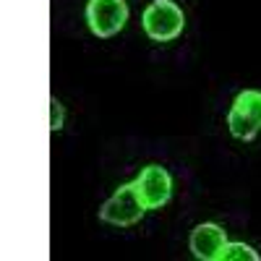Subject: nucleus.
I'll return each mask as SVG.
<instances>
[{
	"instance_id": "nucleus-1",
	"label": "nucleus",
	"mask_w": 261,
	"mask_h": 261,
	"mask_svg": "<svg viewBox=\"0 0 261 261\" xmlns=\"http://www.w3.org/2000/svg\"><path fill=\"white\" fill-rule=\"evenodd\" d=\"M141 27L149 39L154 42H172L183 34L186 16L172 0H151L141 13Z\"/></svg>"
},
{
	"instance_id": "nucleus-2",
	"label": "nucleus",
	"mask_w": 261,
	"mask_h": 261,
	"mask_svg": "<svg viewBox=\"0 0 261 261\" xmlns=\"http://www.w3.org/2000/svg\"><path fill=\"white\" fill-rule=\"evenodd\" d=\"M227 128L241 141H251L258 134L261 130V92L246 89L235 97L227 113Z\"/></svg>"
},
{
	"instance_id": "nucleus-3",
	"label": "nucleus",
	"mask_w": 261,
	"mask_h": 261,
	"mask_svg": "<svg viewBox=\"0 0 261 261\" xmlns=\"http://www.w3.org/2000/svg\"><path fill=\"white\" fill-rule=\"evenodd\" d=\"M144 212L146 206L136 191V183H125L105 201V206L99 209V220L115 227H128V225H136Z\"/></svg>"
},
{
	"instance_id": "nucleus-4",
	"label": "nucleus",
	"mask_w": 261,
	"mask_h": 261,
	"mask_svg": "<svg viewBox=\"0 0 261 261\" xmlns=\"http://www.w3.org/2000/svg\"><path fill=\"white\" fill-rule=\"evenodd\" d=\"M128 21L125 0H89L86 3V24L99 39L115 37Z\"/></svg>"
},
{
	"instance_id": "nucleus-5",
	"label": "nucleus",
	"mask_w": 261,
	"mask_h": 261,
	"mask_svg": "<svg viewBox=\"0 0 261 261\" xmlns=\"http://www.w3.org/2000/svg\"><path fill=\"white\" fill-rule=\"evenodd\" d=\"M134 183L146 209H162L172 196V178L162 165H146Z\"/></svg>"
},
{
	"instance_id": "nucleus-6",
	"label": "nucleus",
	"mask_w": 261,
	"mask_h": 261,
	"mask_svg": "<svg viewBox=\"0 0 261 261\" xmlns=\"http://www.w3.org/2000/svg\"><path fill=\"white\" fill-rule=\"evenodd\" d=\"M227 235L225 230L217 225V222H204V225H196L191 232V253L199 258V261H222L225 248H227Z\"/></svg>"
},
{
	"instance_id": "nucleus-7",
	"label": "nucleus",
	"mask_w": 261,
	"mask_h": 261,
	"mask_svg": "<svg viewBox=\"0 0 261 261\" xmlns=\"http://www.w3.org/2000/svg\"><path fill=\"white\" fill-rule=\"evenodd\" d=\"M222 261H258V253L246 243H227Z\"/></svg>"
},
{
	"instance_id": "nucleus-8",
	"label": "nucleus",
	"mask_w": 261,
	"mask_h": 261,
	"mask_svg": "<svg viewBox=\"0 0 261 261\" xmlns=\"http://www.w3.org/2000/svg\"><path fill=\"white\" fill-rule=\"evenodd\" d=\"M63 118H65L63 105L58 102V97H50V130H60L63 128Z\"/></svg>"
}]
</instances>
